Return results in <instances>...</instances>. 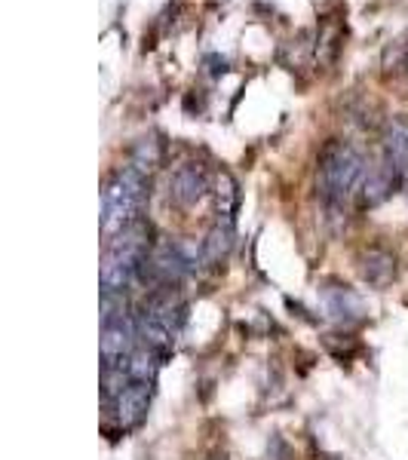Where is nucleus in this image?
I'll return each mask as SVG.
<instances>
[{"mask_svg": "<svg viewBox=\"0 0 408 460\" xmlns=\"http://www.w3.org/2000/svg\"><path fill=\"white\" fill-rule=\"evenodd\" d=\"M154 246H157V243H154V230L145 218L123 227L120 234L108 243L105 258H102V270H99L102 292L126 295V288L138 277V270H145V261L154 252Z\"/></svg>", "mask_w": 408, "mask_h": 460, "instance_id": "nucleus-1", "label": "nucleus"}, {"mask_svg": "<svg viewBox=\"0 0 408 460\" xmlns=\"http://www.w3.org/2000/svg\"><path fill=\"white\" fill-rule=\"evenodd\" d=\"M147 197V175L138 166L126 163L108 175L102 188V234L114 240L123 227L138 221V212Z\"/></svg>", "mask_w": 408, "mask_h": 460, "instance_id": "nucleus-2", "label": "nucleus"}, {"mask_svg": "<svg viewBox=\"0 0 408 460\" xmlns=\"http://www.w3.org/2000/svg\"><path fill=\"white\" fill-rule=\"evenodd\" d=\"M366 178V160L350 145L325 147L320 160V194L329 206H344Z\"/></svg>", "mask_w": 408, "mask_h": 460, "instance_id": "nucleus-3", "label": "nucleus"}, {"mask_svg": "<svg viewBox=\"0 0 408 460\" xmlns=\"http://www.w3.org/2000/svg\"><path fill=\"white\" fill-rule=\"evenodd\" d=\"M145 270L151 273L154 283H160V288H175L184 273L191 270V258L175 243H157L151 255H147Z\"/></svg>", "mask_w": 408, "mask_h": 460, "instance_id": "nucleus-4", "label": "nucleus"}, {"mask_svg": "<svg viewBox=\"0 0 408 460\" xmlns=\"http://www.w3.org/2000/svg\"><path fill=\"white\" fill-rule=\"evenodd\" d=\"M206 194H209V175H206L203 163H182L173 172V178H169V199L175 206H182V209L197 206Z\"/></svg>", "mask_w": 408, "mask_h": 460, "instance_id": "nucleus-5", "label": "nucleus"}, {"mask_svg": "<svg viewBox=\"0 0 408 460\" xmlns=\"http://www.w3.org/2000/svg\"><path fill=\"white\" fill-rule=\"evenodd\" d=\"M136 347H138V329L132 319L102 325V338H99L102 366H123Z\"/></svg>", "mask_w": 408, "mask_h": 460, "instance_id": "nucleus-6", "label": "nucleus"}, {"mask_svg": "<svg viewBox=\"0 0 408 460\" xmlns=\"http://www.w3.org/2000/svg\"><path fill=\"white\" fill-rule=\"evenodd\" d=\"M151 399H154V384H129V387L114 399V411H117L120 429L142 427V420L147 418V408H151Z\"/></svg>", "mask_w": 408, "mask_h": 460, "instance_id": "nucleus-7", "label": "nucleus"}, {"mask_svg": "<svg viewBox=\"0 0 408 460\" xmlns=\"http://www.w3.org/2000/svg\"><path fill=\"white\" fill-rule=\"evenodd\" d=\"M384 166L408 181V117H393L384 129Z\"/></svg>", "mask_w": 408, "mask_h": 460, "instance_id": "nucleus-8", "label": "nucleus"}, {"mask_svg": "<svg viewBox=\"0 0 408 460\" xmlns=\"http://www.w3.org/2000/svg\"><path fill=\"white\" fill-rule=\"evenodd\" d=\"M231 249H234V221L218 218V221H215V225L209 227L206 240L200 243V258H203V264L218 267L221 261H227Z\"/></svg>", "mask_w": 408, "mask_h": 460, "instance_id": "nucleus-9", "label": "nucleus"}, {"mask_svg": "<svg viewBox=\"0 0 408 460\" xmlns=\"http://www.w3.org/2000/svg\"><path fill=\"white\" fill-rule=\"evenodd\" d=\"M359 270H362V279L375 288H384L387 283L396 279V255H390L387 249H368L359 261Z\"/></svg>", "mask_w": 408, "mask_h": 460, "instance_id": "nucleus-10", "label": "nucleus"}, {"mask_svg": "<svg viewBox=\"0 0 408 460\" xmlns=\"http://www.w3.org/2000/svg\"><path fill=\"white\" fill-rule=\"evenodd\" d=\"M160 362H163V356L157 350L138 344L123 366H126V372H129L132 384H154L157 381V372H160Z\"/></svg>", "mask_w": 408, "mask_h": 460, "instance_id": "nucleus-11", "label": "nucleus"}, {"mask_svg": "<svg viewBox=\"0 0 408 460\" xmlns=\"http://www.w3.org/2000/svg\"><path fill=\"white\" fill-rule=\"evenodd\" d=\"M396 184H399V178L393 175L387 166H377V169H372V172H366V178H362V184H359L362 199H366L368 206L381 203V199L387 197Z\"/></svg>", "mask_w": 408, "mask_h": 460, "instance_id": "nucleus-12", "label": "nucleus"}, {"mask_svg": "<svg viewBox=\"0 0 408 460\" xmlns=\"http://www.w3.org/2000/svg\"><path fill=\"white\" fill-rule=\"evenodd\" d=\"M215 209H218V218L234 221L236 209H240V188H236L231 172H218L215 178Z\"/></svg>", "mask_w": 408, "mask_h": 460, "instance_id": "nucleus-13", "label": "nucleus"}, {"mask_svg": "<svg viewBox=\"0 0 408 460\" xmlns=\"http://www.w3.org/2000/svg\"><path fill=\"white\" fill-rule=\"evenodd\" d=\"M129 163H132V166H138L147 175L160 163V145L154 142V138H142V142L136 145V151H132V160Z\"/></svg>", "mask_w": 408, "mask_h": 460, "instance_id": "nucleus-14", "label": "nucleus"}, {"mask_svg": "<svg viewBox=\"0 0 408 460\" xmlns=\"http://www.w3.org/2000/svg\"><path fill=\"white\" fill-rule=\"evenodd\" d=\"M405 68H408V56H405Z\"/></svg>", "mask_w": 408, "mask_h": 460, "instance_id": "nucleus-15", "label": "nucleus"}]
</instances>
